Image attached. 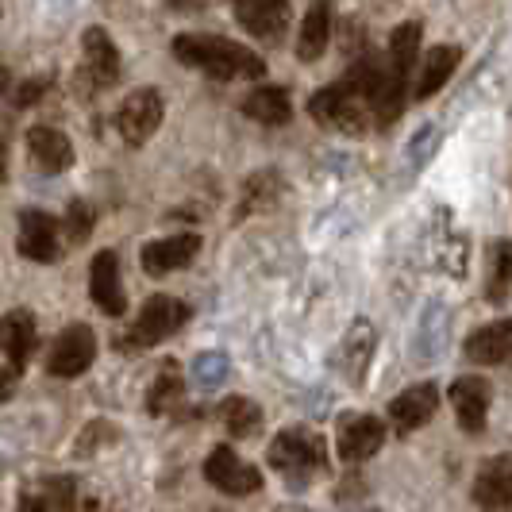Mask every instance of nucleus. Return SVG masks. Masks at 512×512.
Instances as JSON below:
<instances>
[{
    "label": "nucleus",
    "instance_id": "f257e3e1",
    "mask_svg": "<svg viewBox=\"0 0 512 512\" xmlns=\"http://www.w3.org/2000/svg\"><path fill=\"white\" fill-rule=\"evenodd\" d=\"M170 51H174L181 66L201 70L212 81H239V77L258 81L266 74L262 54L235 43V39H224V35H193V31H185V35H174Z\"/></svg>",
    "mask_w": 512,
    "mask_h": 512
},
{
    "label": "nucleus",
    "instance_id": "f03ea898",
    "mask_svg": "<svg viewBox=\"0 0 512 512\" xmlns=\"http://www.w3.org/2000/svg\"><path fill=\"white\" fill-rule=\"evenodd\" d=\"M308 116L320 124V128L343 131L351 139H362L374 131V116H370V97H366V85L355 66H347V74L316 89L308 97Z\"/></svg>",
    "mask_w": 512,
    "mask_h": 512
},
{
    "label": "nucleus",
    "instance_id": "7ed1b4c3",
    "mask_svg": "<svg viewBox=\"0 0 512 512\" xmlns=\"http://www.w3.org/2000/svg\"><path fill=\"white\" fill-rule=\"evenodd\" d=\"M328 443L324 436L316 432V428H308V424H293V428H285L274 436V443L266 447V462L285 474V482L289 486H308L312 478H320V474H328V451H324Z\"/></svg>",
    "mask_w": 512,
    "mask_h": 512
},
{
    "label": "nucleus",
    "instance_id": "20e7f679",
    "mask_svg": "<svg viewBox=\"0 0 512 512\" xmlns=\"http://www.w3.org/2000/svg\"><path fill=\"white\" fill-rule=\"evenodd\" d=\"M189 316H193V308L185 301L170 297V293H154L151 301L139 308V316H135L128 332L116 335V351L120 355H143L158 343H166L170 335H178L189 324Z\"/></svg>",
    "mask_w": 512,
    "mask_h": 512
},
{
    "label": "nucleus",
    "instance_id": "39448f33",
    "mask_svg": "<svg viewBox=\"0 0 512 512\" xmlns=\"http://www.w3.org/2000/svg\"><path fill=\"white\" fill-rule=\"evenodd\" d=\"M124 74L120 51L104 27H85L81 35V70H77V89L81 93H104Z\"/></svg>",
    "mask_w": 512,
    "mask_h": 512
},
{
    "label": "nucleus",
    "instance_id": "423d86ee",
    "mask_svg": "<svg viewBox=\"0 0 512 512\" xmlns=\"http://www.w3.org/2000/svg\"><path fill=\"white\" fill-rule=\"evenodd\" d=\"M162 116H166L162 93L151 89V85H143V89L128 93V101L120 104V112H116V131H120V139H124L128 147H143L154 131L162 128Z\"/></svg>",
    "mask_w": 512,
    "mask_h": 512
},
{
    "label": "nucleus",
    "instance_id": "0eeeda50",
    "mask_svg": "<svg viewBox=\"0 0 512 512\" xmlns=\"http://www.w3.org/2000/svg\"><path fill=\"white\" fill-rule=\"evenodd\" d=\"M335 447L343 462H366L385 447V424L374 412H343L335 424Z\"/></svg>",
    "mask_w": 512,
    "mask_h": 512
},
{
    "label": "nucleus",
    "instance_id": "6e6552de",
    "mask_svg": "<svg viewBox=\"0 0 512 512\" xmlns=\"http://www.w3.org/2000/svg\"><path fill=\"white\" fill-rule=\"evenodd\" d=\"M97 359V335L89 324H70L58 332L51 355H47V374L51 378H81Z\"/></svg>",
    "mask_w": 512,
    "mask_h": 512
},
{
    "label": "nucleus",
    "instance_id": "1a4fd4ad",
    "mask_svg": "<svg viewBox=\"0 0 512 512\" xmlns=\"http://www.w3.org/2000/svg\"><path fill=\"white\" fill-rule=\"evenodd\" d=\"M231 8H235L239 27L262 43H282L293 20L289 0H231Z\"/></svg>",
    "mask_w": 512,
    "mask_h": 512
},
{
    "label": "nucleus",
    "instance_id": "9d476101",
    "mask_svg": "<svg viewBox=\"0 0 512 512\" xmlns=\"http://www.w3.org/2000/svg\"><path fill=\"white\" fill-rule=\"evenodd\" d=\"M205 478L208 486H216L228 497H247L262 489V474H258L251 462H243L231 447H216L205 459Z\"/></svg>",
    "mask_w": 512,
    "mask_h": 512
},
{
    "label": "nucleus",
    "instance_id": "9b49d317",
    "mask_svg": "<svg viewBox=\"0 0 512 512\" xmlns=\"http://www.w3.org/2000/svg\"><path fill=\"white\" fill-rule=\"evenodd\" d=\"M39 343V324L27 308H12L0 316V351L8 359V374H24Z\"/></svg>",
    "mask_w": 512,
    "mask_h": 512
},
{
    "label": "nucleus",
    "instance_id": "f8f14e48",
    "mask_svg": "<svg viewBox=\"0 0 512 512\" xmlns=\"http://www.w3.org/2000/svg\"><path fill=\"white\" fill-rule=\"evenodd\" d=\"M447 397H451V405H455V416H459L462 432H466V436H482V432H486L489 401H493V389H489L486 378L462 374V378L451 382Z\"/></svg>",
    "mask_w": 512,
    "mask_h": 512
},
{
    "label": "nucleus",
    "instance_id": "ddd939ff",
    "mask_svg": "<svg viewBox=\"0 0 512 512\" xmlns=\"http://www.w3.org/2000/svg\"><path fill=\"white\" fill-rule=\"evenodd\" d=\"M58 220H54L51 212H43V208H24L20 212V235H16V247H20V255L27 262H54L58 251H62V243H58Z\"/></svg>",
    "mask_w": 512,
    "mask_h": 512
},
{
    "label": "nucleus",
    "instance_id": "4468645a",
    "mask_svg": "<svg viewBox=\"0 0 512 512\" xmlns=\"http://www.w3.org/2000/svg\"><path fill=\"white\" fill-rule=\"evenodd\" d=\"M201 255V235L197 231H181V235H166V239H154L143 247V270L151 278H166L174 270H185L193 258Z\"/></svg>",
    "mask_w": 512,
    "mask_h": 512
},
{
    "label": "nucleus",
    "instance_id": "2eb2a0df",
    "mask_svg": "<svg viewBox=\"0 0 512 512\" xmlns=\"http://www.w3.org/2000/svg\"><path fill=\"white\" fill-rule=\"evenodd\" d=\"M436 409H439L436 382H420L389 401V424H393L397 436H412L416 428H424L436 416Z\"/></svg>",
    "mask_w": 512,
    "mask_h": 512
},
{
    "label": "nucleus",
    "instance_id": "dca6fc26",
    "mask_svg": "<svg viewBox=\"0 0 512 512\" xmlns=\"http://www.w3.org/2000/svg\"><path fill=\"white\" fill-rule=\"evenodd\" d=\"M89 297L104 316H124L128 312V293L120 285V258L116 251H97L89 262Z\"/></svg>",
    "mask_w": 512,
    "mask_h": 512
},
{
    "label": "nucleus",
    "instance_id": "f3484780",
    "mask_svg": "<svg viewBox=\"0 0 512 512\" xmlns=\"http://www.w3.org/2000/svg\"><path fill=\"white\" fill-rule=\"evenodd\" d=\"M462 62V47H432V51L424 54L420 62H416V77L409 81V101H428V97H436L439 89L451 81V74L459 70Z\"/></svg>",
    "mask_w": 512,
    "mask_h": 512
},
{
    "label": "nucleus",
    "instance_id": "a211bd4d",
    "mask_svg": "<svg viewBox=\"0 0 512 512\" xmlns=\"http://www.w3.org/2000/svg\"><path fill=\"white\" fill-rule=\"evenodd\" d=\"M27 154H31V166L43 174H66L74 166V143L51 124L27 128Z\"/></svg>",
    "mask_w": 512,
    "mask_h": 512
},
{
    "label": "nucleus",
    "instance_id": "6ab92c4d",
    "mask_svg": "<svg viewBox=\"0 0 512 512\" xmlns=\"http://www.w3.org/2000/svg\"><path fill=\"white\" fill-rule=\"evenodd\" d=\"M462 355L478 366H512V320H493L466 335Z\"/></svg>",
    "mask_w": 512,
    "mask_h": 512
},
{
    "label": "nucleus",
    "instance_id": "aec40b11",
    "mask_svg": "<svg viewBox=\"0 0 512 512\" xmlns=\"http://www.w3.org/2000/svg\"><path fill=\"white\" fill-rule=\"evenodd\" d=\"M470 497L489 512L512 509V455H497V459H489L486 466L478 470Z\"/></svg>",
    "mask_w": 512,
    "mask_h": 512
},
{
    "label": "nucleus",
    "instance_id": "412c9836",
    "mask_svg": "<svg viewBox=\"0 0 512 512\" xmlns=\"http://www.w3.org/2000/svg\"><path fill=\"white\" fill-rule=\"evenodd\" d=\"M332 0H312L297 31V58L301 62H316L324 58L328 43H332Z\"/></svg>",
    "mask_w": 512,
    "mask_h": 512
},
{
    "label": "nucleus",
    "instance_id": "4be33fe9",
    "mask_svg": "<svg viewBox=\"0 0 512 512\" xmlns=\"http://www.w3.org/2000/svg\"><path fill=\"white\" fill-rule=\"evenodd\" d=\"M243 116L255 120L262 128H285L293 120V101L282 85H262L243 97Z\"/></svg>",
    "mask_w": 512,
    "mask_h": 512
},
{
    "label": "nucleus",
    "instance_id": "5701e85b",
    "mask_svg": "<svg viewBox=\"0 0 512 512\" xmlns=\"http://www.w3.org/2000/svg\"><path fill=\"white\" fill-rule=\"evenodd\" d=\"M185 401V378H181V366L174 359H166L154 374L151 389H147V412L151 416H170L181 409Z\"/></svg>",
    "mask_w": 512,
    "mask_h": 512
},
{
    "label": "nucleus",
    "instance_id": "b1692460",
    "mask_svg": "<svg viewBox=\"0 0 512 512\" xmlns=\"http://www.w3.org/2000/svg\"><path fill=\"white\" fill-rule=\"evenodd\" d=\"M486 262V301L489 305H501L512 289V239H493Z\"/></svg>",
    "mask_w": 512,
    "mask_h": 512
},
{
    "label": "nucleus",
    "instance_id": "393cba45",
    "mask_svg": "<svg viewBox=\"0 0 512 512\" xmlns=\"http://www.w3.org/2000/svg\"><path fill=\"white\" fill-rule=\"evenodd\" d=\"M370 355H374V328H370V320H355L347 339H343V370L355 385H362V378H366Z\"/></svg>",
    "mask_w": 512,
    "mask_h": 512
},
{
    "label": "nucleus",
    "instance_id": "a878e982",
    "mask_svg": "<svg viewBox=\"0 0 512 512\" xmlns=\"http://www.w3.org/2000/svg\"><path fill=\"white\" fill-rule=\"evenodd\" d=\"M43 501L58 512H101V501L85 493L77 478H47L43 482Z\"/></svg>",
    "mask_w": 512,
    "mask_h": 512
},
{
    "label": "nucleus",
    "instance_id": "bb28decb",
    "mask_svg": "<svg viewBox=\"0 0 512 512\" xmlns=\"http://www.w3.org/2000/svg\"><path fill=\"white\" fill-rule=\"evenodd\" d=\"M282 197V178L274 170H262L243 181V193H239V208H235V220H247L251 212H262Z\"/></svg>",
    "mask_w": 512,
    "mask_h": 512
},
{
    "label": "nucleus",
    "instance_id": "cd10ccee",
    "mask_svg": "<svg viewBox=\"0 0 512 512\" xmlns=\"http://www.w3.org/2000/svg\"><path fill=\"white\" fill-rule=\"evenodd\" d=\"M220 420H224V428H228L231 439H251L262 428V409H258L255 401H247V397H228L224 405H220Z\"/></svg>",
    "mask_w": 512,
    "mask_h": 512
},
{
    "label": "nucleus",
    "instance_id": "c85d7f7f",
    "mask_svg": "<svg viewBox=\"0 0 512 512\" xmlns=\"http://www.w3.org/2000/svg\"><path fill=\"white\" fill-rule=\"evenodd\" d=\"M420 35H424V24L420 20H409V24H397L393 27V35H389V62L397 66V70H405L412 77L416 70V51H420Z\"/></svg>",
    "mask_w": 512,
    "mask_h": 512
},
{
    "label": "nucleus",
    "instance_id": "c756f323",
    "mask_svg": "<svg viewBox=\"0 0 512 512\" xmlns=\"http://www.w3.org/2000/svg\"><path fill=\"white\" fill-rule=\"evenodd\" d=\"M447 343V316H443V305H428L424 320H420V332H416V355L420 359H436Z\"/></svg>",
    "mask_w": 512,
    "mask_h": 512
},
{
    "label": "nucleus",
    "instance_id": "7c9ffc66",
    "mask_svg": "<svg viewBox=\"0 0 512 512\" xmlns=\"http://www.w3.org/2000/svg\"><path fill=\"white\" fill-rule=\"evenodd\" d=\"M93 224H97V212L85 205V201H70V208H66V220L58 224V228L66 231V239L70 243H85L89 235H93Z\"/></svg>",
    "mask_w": 512,
    "mask_h": 512
},
{
    "label": "nucleus",
    "instance_id": "2f4dec72",
    "mask_svg": "<svg viewBox=\"0 0 512 512\" xmlns=\"http://www.w3.org/2000/svg\"><path fill=\"white\" fill-rule=\"evenodd\" d=\"M439 147V128L436 124H420V131L409 139V147H405V158H409V166H428V158L436 154Z\"/></svg>",
    "mask_w": 512,
    "mask_h": 512
},
{
    "label": "nucleus",
    "instance_id": "473e14b6",
    "mask_svg": "<svg viewBox=\"0 0 512 512\" xmlns=\"http://www.w3.org/2000/svg\"><path fill=\"white\" fill-rule=\"evenodd\" d=\"M54 85V77H31V81H24L20 89H16V108H31V104H39L43 97H47V89Z\"/></svg>",
    "mask_w": 512,
    "mask_h": 512
},
{
    "label": "nucleus",
    "instance_id": "72a5a7b5",
    "mask_svg": "<svg viewBox=\"0 0 512 512\" xmlns=\"http://www.w3.org/2000/svg\"><path fill=\"white\" fill-rule=\"evenodd\" d=\"M224 374H228V362L220 359V355H201L197 359V382L201 385H216Z\"/></svg>",
    "mask_w": 512,
    "mask_h": 512
},
{
    "label": "nucleus",
    "instance_id": "f704fd0d",
    "mask_svg": "<svg viewBox=\"0 0 512 512\" xmlns=\"http://www.w3.org/2000/svg\"><path fill=\"white\" fill-rule=\"evenodd\" d=\"M51 505L43 501V493H31V489H24L20 493V512H47Z\"/></svg>",
    "mask_w": 512,
    "mask_h": 512
},
{
    "label": "nucleus",
    "instance_id": "c9c22d12",
    "mask_svg": "<svg viewBox=\"0 0 512 512\" xmlns=\"http://www.w3.org/2000/svg\"><path fill=\"white\" fill-rule=\"evenodd\" d=\"M8 178V143H4V135H0V185Z\"/></svg>",
    "mask_w": 512,
    "mask_h": 512
},
{
    "label": "nucleus",
    "instance_id": "e433bc0d",
    "mask_svg": "<svg viewBox=\"0 0 512 512\" xmlns=\"http://www.w3.org/2000/svg\"><path fill=\"white\" fill-rule=\"evenodd\" d=\"M12 382H16V374H4V370H0V401L12 397Z\"/></svg>",
    "mask_w": 512,
    "mask_h": 512
},
{
    "label": "nucleus",
    "instance_id": "4c0bfd02",
    "mask_svg": "<svg viewBox=\"0 0 512 512\" xmlns=\"http://www.w3.org/2000/svg\"><path fill=\"white\" fill-rule=\"evenodd\" d=\"M8 81H12V77H8V70H4V66H0V93H4V89H8Z\"/></svg>",
    "mask_w": 512,
    "mask_h": 512
}]
</instances>
